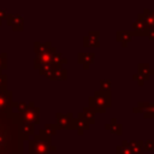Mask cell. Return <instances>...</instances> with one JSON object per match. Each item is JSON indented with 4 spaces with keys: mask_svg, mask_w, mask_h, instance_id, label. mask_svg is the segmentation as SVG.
Returning a JSON list of instances; mask_svg holds the SVG:
<instances>
[{
    "mask_svg": "<svg viewBox=\"0 0 154 154\" xmlns=\"http://www.w3.org/2000/svg\"><path fill=\"white\" fill-rule=\"evenodd\" d=\"M12 100V94L6 90L0 91V111H5L7 107H10Z\"/></svg>",
    "mask_w": 154,
    "mask_h": 154,
    "instance_id": "15",
    "label": "cell"
},
{
    "mask_svg": "<svg viewBox=\"0 0 154 154\" xmlns=\"http://www.w3.org/2000/svg\"><path fill=\"white\" fill-rule=\"evenodd\" d=\"M57 148L51 146V136L41 130L38 136L29 141V154H49V150H55Z\"/></svg>",
    "mask_w": 154,
    "mask_h": 154,
    "instance_id": "2",
    "label": "cell"
},
{
    "mask_svg": "<svg viewBox=\"0 0 154 154\" xmlns=\"http://www.w3.org/2000/svg\"><path fill=\"white\" fill-rule=\"evenodd\" d=\"M67 76L66 73V70L63 69V67H58L54 70L53 75H52V79H65Z\"/></svg>",
    "mask_w": 154,
    "mask_h": 154,
    "instance_id": "22",
    "label": "cell"
},
{
    "mask_svg": "<svg viewBox=\"0 0 154 154\" xmlns=\"http://www.w3.org/2000/svg\"><path fill=\"white\" fill-rule=\"evenodd\" d=\"M95 114H96V111L91 107V106H87L82 109V112H79L77 116L78 117H82L83 119H85L90 125L95 123Z\"/></svg>",
    "mask_w": 154,
    "mask_h": 154,
    "instance_id": "14",
    "label": "cell"
},
{
    "mask_svg": "<svg viewBox=\"0 0 154 154\" xmlns=\"http://www.w3.org/2000/svg\"><path fill=\"white\" fill-rule=\"evenodd\" d=\"M49 136H53V135H55V132H57V128H55V124H46V126H45V129H43Z\"/></svg>",
    "mask_w": 154,
    "mask_h": 154,
    "instance_id": "25",
    "label": "cell"
},
{
    "mask_svg": "<svg viewBox=\"0 0 154 154\" xmlns=\"http://www.w3.org/2000/svg\"><path fill=\"white\" fill-rule=\"evenodd\" d=\"M105 129L109 130L112 134H116V135H122V130H123V125L117 123V119L116 118H112L109 123L105 124Z\"/></svg>",
    "mask_w": 154,
    "mask_h": 154,
    "instance_id": "16",
    "label": "cell"
},
{
    "mask_svg": "<svg viewBox=\"0 0 154 154\" xmlns=\"http://www.w3.org/2000/svg\"><path fill=\"white\" fill-rule=\"evenodd\" d=\"M83 46L84 47H100V31L91 30L83 37Z\"/></svg>",
    "mask_w": 154,
    "mask_h": 154,
    "instance_id": "7",
    "label": "cell"
},
{
    "mask_svg": "<svg viewBox=\"0 0 154 154\" xmlns=\"http://www.w3.org/2000/svg\"><path fill=\"white\" fill-rule=\"evenodd\" d=\"M22 136L23 138H29L30 135H34V125L30 123H22Z\"/></svg>",
    "mask_w": 154,
    "mask_h": 154,
    "instance_id": "20",
    "label": "cell"
},
{
    "mask_svg": "<svg viewBox=\"0 0 154 154\" xmlns=\"http://www.w3.org/2000/svg\"><path fill=\"white\" fill-rule=\"evenodd\" d=\"M100 90L109 91L111 90V81L109 79H101L100 81Z\"/></svg>",
    "mask_w": 154,
    "mask_h": 154,
    "instance_id": "23",
    "label": "cell"
},
{
    "mask_svg": "<svg viewBox=\"0 0 154 154\" xmlns=\"http://www.w3.org/2000/svg\"><path fill=\"white\" fill-rule=\"evenodd\" d=\"M66 61H67V60L61 55V53L57 52V49L52 53L51 63H52V64H54L57 67H61V65H63V64H66Z\"/></svg>",
    "mask_w": 154,
    "mask_h": 154,
    "instance_id": "18",
    "label": "cell"
},
{
    "mask_svg": "<svg viewBox=\"0 0 154 154\" xmlns=\"http://www.w3.org/2000/svg\"><path fill=\"white\" fill-rule=\"evenodd\" d=\"M57 129H69V130H76V118H73L72 113L61 114L57 113Z\"/></svg>",
    "mask_w": 154,
    "mask_h": 154,
    "instance_id": "4",
    "label": "cell"
},
{
    "mask_svg": "<svg viewBox=\"0 0 154 154\" xmlns=\"http://www.w3.org/2000/svg\"><path fill=\"white\" fill-rule=\"evenodd\" d=\"M6 23L16 31H22L23 30V25H24V19L22 16L19 14H10L7 13L6 18H5Z\"/></svg>",
    "mask_w": 154,
    "mask_h": 154,
    "instance_id": "8",
    "label": "cell"
},
{
    "mask_svg": "<svg viewBox=\"0 0 154 154\" xmlns=\"http://www.w3.org/2000/svg\"><path fill=\"white\" fill-rule=\"evenodd\" d=\"M138 18L142 19V22L144 23V25L147 26V29H154V10H149L146 8L142 13L138 14Z\"/></svg>",
    "mask_w": 154,
    "mask_h": 154,
    "instance_id": "10",
    "label": "cell"
},
{
    "mask_svg": "<svg viewBox=\"0 0 154 154\" xmlns=\"http://www.w3.org/2000/svg\"><path fill=\"white\" fill-rule=\"evenodd\" d=\"M143 149L146 152H154V140L143 141Z\"/></svg>",
    "mask_w": 154,
    "mask_h": 154,
    "instance_id": "24",
    "label": "cell"
},
{
    "mask_svg": "<svg viewBox=\"0 0 154 154\" xmlns=\"http://www.w3.org/2000/svg\"><path fill=\"white\" fill-rule=\"evenodd\" d=\"M2 85H6V76L0 75V88H1Z\"/></svg>",
    "mask_w": 154,
    "mask_h": 154,
    "instance_id": "30",
    "label": "cell"
},
{
    "mask_svg": "<svg viewBox=\"0 0 154 154\" xmlns=\"http://www.w3.org/2000/svg\"><path fill=\"white\" fill-rule=\"evenodd\" d=\"M129 147H130L132 154H144L143 141H141V140H131V141H129Z\"/></svg>",
    "mask_w": 154,
    "mask_h": 154,
    "instance_id": "17",
    "label": "cell"
},
{
    "mask_svg": "<svg viewBox=\"0 0 154 154\" xmlns=\"http://www.w3.org/2000/svg\"><path fill=\"white\" fill-rule=\"evenodd\" d=\"M137 73L144 79V81H148L149 77L152 75H154V70L150 67V65L148 63H140L137 65Z\"/></svg>",
    "mask_w": 154,
    "mask_h": 154,
    "instance_id": "13",
    "label": "cell"
},
{
    "mask_svg": "<svg viewBox=\"0 0 154 154\" xmlns=\"http://www.w3.org/2000/svg\"><path fill=\"white\" fill-rule=\"evenodd\" d=\"M89 126H90V124L85 119H83V118H76V130L78 131L79 135H83V132L85 130H88Z\"/></svg>",
    "mask_w": 154,
    "mask_h": 154,
    "instance_id": "19",
    "label": "cell"
},
{
    "mask_svg": "<svg viewBox=\"0 0 154 154\" xmlns=\"http://www.w3.org/2000/svg\"><path fill=\"white\" fill-rule=\"evenodd\" d=\"M134 34L130 30H118L116 32V40L117 42H119L123 47H126L129 45V42L132 40Z\"/></svg>",
    "mask_w": 154,
    "mask_h": 154,
    "instance_id": "11",
    "label": "cell"
},
{
    "mask_svg": "<svg viewBox=\"0 0 154 154\" xmlns=\"http://www.w3.org/2000/svg\"><path fill=\"white\" fill-rule=\"evenodd\" d=\"M153 70H154V69H153Z\"/></svg>",
    "mask_w": 154,
    "mask_h": 154,
    "instance_id": "31",
    "label": "cell"
},
{
    "mask_svg": "<svg viewBox=\"0 0 154 154\" xmlns=\"http://www.w3.org/2000/svg\"><path fill=\"white\" fill-rule=\"evenodd\" d=\"M117 154H132L129 147V141H125V140L122 141V144L117 147Z\"/></svg>",
    "mask_w": 154,
    "mask_h": 154,
    "instance_id": "21",
    "label": "cell"
},
{
    "mask_svg": "<svg viewBox=\"0 0 154 154\" xmlns=\"http://www.w3.org/2000/svg\"><path fill=\"white\" fill-rule=\"evenodd\" d=\"M6 16H7V12H6L5 10H1V8H0V25H1L2 20L6 18Z\"/></svg>",
    "mask_w": 154,
    "mask_h": 154,
    "instance_id": "28",
    "label": "cell"
},
{
    "mask_svg": "<svg viewBox=\"0 0 154 154\" xmlns=\"http://www.w3.org/2000/svg\"><path fill=\"white\" fill-rule=\"evenodd\" d=\"M38 113H40L38 107H35V106H32V103H31V106L26 107L22 113H19V117H20V119H22L23 123L37 124V123L40 122Z\"/></svg>",
    "mask_w": 154,
    "mask_h": 154,
    "instance_id": "5",
    "label": "cell"
},
{
    "mask_svg": "<svg viewBox=\"0 0 154 154\" xmlns=\"http://www.w3.org/2000/svg\"><path fill=\"white\" fill-rule=\"evenodd\" d=\"M134 113H142L144 118H154V102H138L132 108Z\"/></svg>",
    "mask_w": 154,
    "mask_h": 154,
    "instance_id": "6",
    "label": "cell"
},
{
    "mask_svg": "<svg viewBox=\"0 0 154 154\" xmlns=\"http://www.w3.org/2000/svg\"><path fill=\"white\" fill-rule=\"evenodd\" d=\"M131 31H132L134 36H147L148 29L144 25V23L142 22V19H140L137 17V19L132 23V30Z\"/></svg>",
    "mask_w": 154,
    "mask_h": 154,
    "instance_id": "12",
    "label": "cell"
},
{
    "mask_svg": "<svg viewBox=\"0 0 154 154\" xmlns=\"http://www.w3.org/2000/svg\"><path fill=\"white\" fill-rule=\"evenodd\" d=\"M95 60V54L93 52H79L77 55V61L83 65V69L88 70L89 66L94 63Z\"/></svg>",
    "mask_w": 154,
    "mask_h": 154,
    "instance_id": "9",
    "label": "cell"
},
{
    "mask_svg": "<svg viewBox=\"0 0 154 154\" xmlns=\"http://www.w3.org/2000/svg\"><path fill=\"white\" fill-rule=\"evenodd\" d=\"M88 101L89 106H91L96 111V113H105L106 108L111 107V93L96 90L94 95L88 99Z\"/></svg>",
    "mask_w": 154,
    "mask_h": 154,
    "instance_id": "3",
    "label": "cell"
},
{
    "mask_svg": "<svg viewBox=\"0 0 154 154\" xmlns=\"http://www.w3.org/2000/svg\"><path fill=\"white\" fill-rule=\"evenodd\" d=\"M132 79H134V81H136L138 85H142V84H144V82H146V81H144V79H143L138 73H134V75H132Z\"/></svg>",
    "mask_w": 154,
    "mask_h": 154,
    "instance_id": "26",
    "label": "cell"
},
{
    "mask_svg": "<svg viewBox=\"0 0 154 154\" xmlns=\"http://www.w3.org/2000/svg\"><path fill=\"white\" fill-rule=\"evenodd\" d=\"M6 67V53H0V69Z\"/></svg>",
    "mask_w": 154,
    "mask_h": 154,
    "instance_id": "27",
    "label": "cell"
},
{
    "mask_svg": "<svg viewBox=\"0 0 154 154\" xmlns=\"http://www.w3.org/2000/svg\"><path fill=\"white\" fill-rule=\"evenodd\" d=\"M22 119L10 111H0V154H22Z\"/></svg>",
    "mask_w": 154,
    "mask_h": 154,
    "instance_id": "1",
    "label": "cell"
},
{
    "mask_svg": "<svg viewBox=\"0 0 154 154\" xmlns=\"http://www.w3.org/2000/svg\"><path fill=\"white\" fill-rule=\"evenodd\" d=\"M147 37H148L150 41H154V29H149V30H148Z\"/></svg>",
    "mask_w": 154,
    "mask_h": 154,
    "instance_id": "29",
    "label": "cell"
}]
</instances>
